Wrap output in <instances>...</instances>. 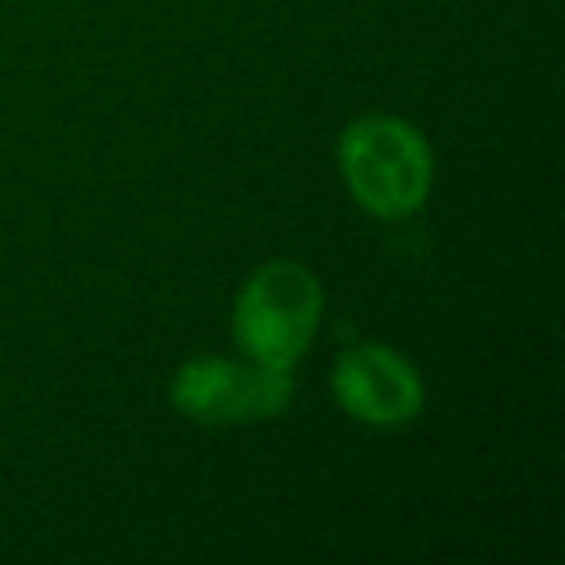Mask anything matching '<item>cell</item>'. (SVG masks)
I'll return each instance as SVG.
<instances>
[{
  "label": "cell",
  "mask_w": 565,
  "mask_h": 565,
  "mask_svg": "<svg viewBox=\"0 0 565 565\" xmlns=\"http://www.w3.org/2000/svg\"><path fill=\"white\" fill-rule=\"evenodd\" d=\"M341 174L349 194L376 217H407L430 190V148L395 117H364L341 136Z\"/></svg>",
  "instance_id": "6da1fadb"
},
{
  "label": "cell",
  "mask_w": 565,
  "mask_h": 565,
  "mask_svg": "<svg viewBox=\"0 0 565 565\" xmlns=\"http://www.w3.org/2000/svg\"><path fill=\"white\" fill-rule=\"evenodd\" d=\"M322 322V287L299 264H264L236 295L233 330L241 349L259 364L287 369L307 353Z\"/></svg>",
  "instance_id": "7a4b0ae2"
},
{
  "label": "cell",
  "mask_w": 565,
  "mask_h": 565,
  "mask_svg": "<svg viewBox=\"0 0 565 565\" xmlns=\"http://www.w3.org/2000/svg\"><path fill=\"white\" fill-rule=\"evenodd\" d=\"M174 407L198 423H248L271 418L291 399V376L271 364H241L225 356H198L182 364L171 387Z\"/></svg>",
  "instance_id": "3957f363"
},
{
  "label": "cell",
  "mask_w": 565,
  "mask_h": 565,
  "mask_svg": "<svg viewBox=\"0 0 565 565\" xmlns=\"http://www.w3.org/2000/svg\"><path fill=\"white\" fill-rule=\"evenodd\" d=\"M333 395L353 418L372 426L407 423L423 411V380L399 353L384 345H356L333 369Z\"/></svg>",
  "instance_id": "277c9868"
}]
</instances>
